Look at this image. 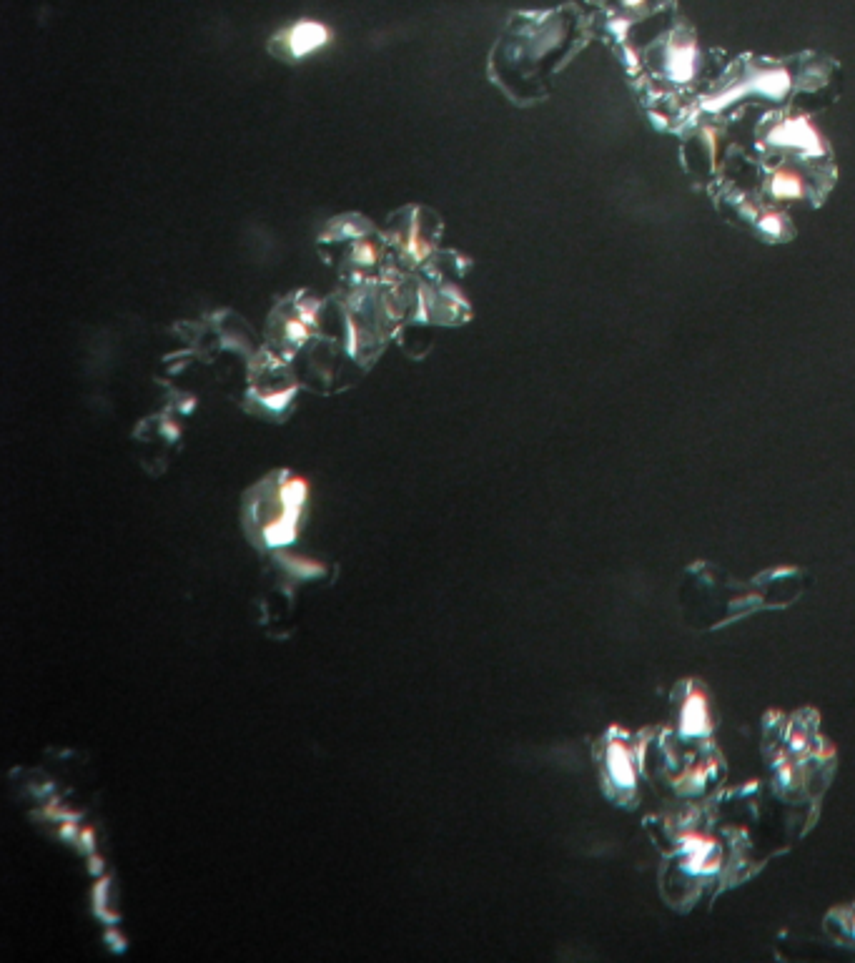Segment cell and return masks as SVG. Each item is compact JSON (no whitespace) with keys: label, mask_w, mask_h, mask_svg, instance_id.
Returning a JSON list of instances; mask_svg holds the SVG:
<instances>
[{"label":"cell","mask_w":855,"mask_h":963,"mask_svg":"<svg viewBox=\"0 0 855 963\" xmlns=\"http://www.w3.org/2000/svg\"><path fill=\"white\" fill-rule=\"evenodd\" d=\"M805 585H808V577L800 567H778V570L763 572L755 580L740 582L723 572L718 580V567L708 565V562L690 565L685 570V582H682V587L708 590L720 597V602L710 605L690 622L693 627H703V630H718V627L743 620L753 612L793 605L805 592Z\"/></svg>","instance_id":"cell-1"},{"label":"cell","mask_w":855,"mask_h":963,"mask_svg":"<svg viewBox=\"0 0 855 963\" xmlns=\"http://www.w3.org/2000/svg\"><path fill=\"white\" fill-rule=\"evenodd\" d=\"M306 517L304 479L276 469L259 479L241 500V527L256 550L271 552L299 537Z\"/></svg>","instance_id":"cell-2"},{"label":"cell","mask_w":855,"mask_h":963,"mask_svg":"<svg viewBox=\"0 0 855 963\" xmlns=\"http://www.w3.org/2000/svg\"><path fill=\"white\" fill-rule=\"evenodd\" d=\"M597 768L605 795L617 806L635 808L637 803V770H635V748L625 730L610 728L602 740L595 745Z\"/></svg>","instance_id":"cell-3"},{"label":"cell","mask_w":855,"mask_h":963,"mask_svg":"<svg viewBox=\"0 0 855 963\" xmlns=\"http://www.w3.org/2000/svg\"><path fill=\"white\" fill-rule=\"evenodd\" d=\"M672 715L680 740H708L713 735L708 690L700 680H682L672 693Z\"/></svg>","instance_id":"cell-4"},{"label":"cell","mask_w":855,"mask_h":963,"mask_svg":"<svg viewBox=\"0 0 855 963\" xmlns=\"http://www.w3.org/2000/svg\"><path fill=\"white\" fill-rule=\"evenodd\" d=\"M281 38H284V51L281 53H284L286 58H304L309 56L311 51H316L319 46H324L326 28L319 26V23L306 21L281 33Z\"/></svg>","instance_id":"cell-5"}]
</instances>
